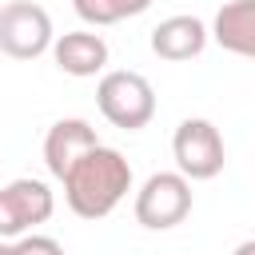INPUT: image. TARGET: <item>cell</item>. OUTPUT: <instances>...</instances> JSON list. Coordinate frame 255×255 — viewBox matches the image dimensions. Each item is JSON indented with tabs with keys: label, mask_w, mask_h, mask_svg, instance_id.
I'll return each instance as SVG.
<instances>
[{
	"label": "cell",
	"mask_w": 255,
	"mask_h": 255,
	"mask_svg": "<svg viewBox=\"0 0 255 255\" xmlns=\"http://www.w3.org/2000/svg\"><path fill=\"white\" fill-rule=\"evenodd\" d=\"M211 40L243 60H255V0H227L211 20Z\"/></svg>",
	"instance_id": "cell-10"
},
{
	"label": "cell",
	"mask_w": 255,
	"mask_h": 255,
	"mask_svg": "<svg viewBox=\"0 0 255 255\" xmlns=\"http://www.w3.org/2000/svg\"><path fill=\"white\" fill-rule=\"evenodd\" d=\"M16 255H64V247L52 239V235H24V239H16Z\"/></svg>",
	"instance_id": "cell-12"
},
{
	"label": "cell",
	"mask_w": 255,
	"mask_h": 255,
	"mask_svg": "<svg viewBox=\"0 0 255 255\" xmlns=\"http://www.w3.org/2000/svg\"><path fill=\"white\" fill-rule=\"evenodd\" d=\"M171 155H175V167L179 175L187 179H215L227 163V147H223V135L211 120H183L171 135Z\"/></svg>",
	"instance_id": "cell-5"
},
{
	"label": "cell",
	"mask_w": 255,
	"mask_h": 255,
	"mask_svg": "<svg viewBox=\"0 0 255 255\" xmlns=\"http://www.w3.org/2000/svg\"><path fill=\"white\" fill-rule=\"evenodd\" d=\"M207 40H211V28L199 16H187V12L167 16L151 28V52L159 60H171V64H183V60L199 56L207 48Z\"/></svg>",
	"instance_id": "cell-8"
},
{
	"label": "cell",
	"mask_w": 255,
	"mask_h": 255,
	"mask_svg": "<svg viewBox=\"0 0 255 255\" xmlns=\"http://www.w3.org/2000/svg\"><path fill=\"white\" fill-rule=\"evenodd\" d=\"M52 60L64 76L88 80V76H100L108 68V44L100 32H64L52 44Z\"/></svg>",
	"instance_id": "cell-9"
},
{
	"label": "cell",
	"mask_w": 255,
	"mask_h": 255,
	"mask_svg": "<svg viewBox=\"0 0 255 255\" xmlns=\"http://www.w3.org/2000/svg\"><path fill=\"white\" fill-rule=\"evenodd\" d=\"M56 211V195L44 179H12L0 187V239H24L32 227L48 223Z\"/></svg>",
	"instance_id": "cell-6"
},
{
	"label": "cell",
	"mask_w": 255,
	"mask_h": 255,
	"mask_svg": "<svg viewBox=\"0 0 255 255\" xmlns=\"http://www.w3.org/2000/svg\"><path fill=\"white\" fill-rule=\"evenodd\" d=\"M96 108H100V116L112 128L139 131L155 116V88L147 84V76L128 72V68H116V72H104L100 76V84H96Z\"/></svg>",
	"instance_id": "cell-2"
},
{
	"label": "cell",
	"mask_w": 255,
	"mask_h": 255,
	"mask_svg": "<svg viewBox=\"0 0 255 255\" xmlns=\"http://www.w3.org/2000/svg\"><path fill=\"white\" fill-rule=\"evenodd\" d=\"M56 44L52 16L36 0H8L0 4V52L12 60H36Z\"/></svg>",
	"instance_id": "cell-4"
},
{
	"label": "cell",
	"mask_w": 255,
	"mask_h": 255,
	"mask_svg": "<svg viewBox=\"0 0 255 255\" xmlns=\"http://www.w3.org/2000/svg\"><path fill=\"white\" fill-rule=\"evenodd\" d=\"M92 147H100L96 128H92L88 120H80V116H64V120H56V124L48 128V135H44V163H48V171H52L56 179H64Z\"/></svg>",
	"instance_id": "cell-7"
},
{
	"label": "cell",
	"mask_w": 255,
	"mask_h": 255,
	"mask_svg": "<svg viewBox=\"0 0 255 255\" xmlns=\"http://www.w3.org/2000/svg\"><path fill=\"white\" fill-rule=\"evenodd\" d=\"M0 255H16V243H8V239H0Z\"/></svg>",
	"instance_id": "cell-14"
},
{
	"label": "cell",
	"mask_w": 255,
	"mask_h": 255,
	"mask_svg": "<svg viewBox=\"0 0 255 255\" xmlns=\"http://www.w3.org/2000/svg\"><path fill=\"white\" fill-rule=\"evenodd\" d=\"M76 16L92 28H108V24H120L128 16H139L151 8V0H72Z\"/></svg>",
	"instance_id": "cell-11"
},
{
	"label": "cell",
	"mask_w": 255,
	"mask_h": 255,
	"mask_svg": "<svg viewBox=\"0 0 255 255\" xmlns=\"http://www.w3.org/2000/svg\"><path fill=\"white\" fill-rule=\"evenodd\" d=\"M64 203L80 219H104L131 191V163L116 147H92L64 179Z\"/></svg>",
	"instance_id": "cell-1"
},
{
	"label": "cell",
	"mask_w": 255,
	"mask_h": 255,
	"mask_svg": "<svg viewBox=\"0 0 255 255\" xmlns=\"http://www.w3.org/2000/svg\"><path fill=\"white\" fill-rule=\"evenodd\" d=\"M231 255H255V239H243V243H239Z\"/></svg>",
	"instance_id": "cell-13"
},
{
	"label": "cell",
	"mask_w": 255,
	"mask_h": 255,
	"mask_svg": "<svg viewBox=\"0 0 255 255\" xmlns=\"http://www.w3.org/2000/svg\"><path fill=\"white\" fill-rule=\"evenodd\" d=\"M191 215V179L179 171H155L135 191V223L147 231H171Z\"/></svg>",
	"instance_id": "cell-3"
}]
</instances>
